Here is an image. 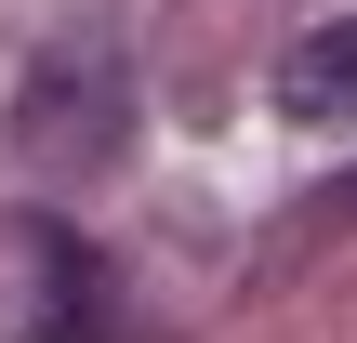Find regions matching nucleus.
Wrapping results in <instances>:
<instances>
[{"instance_id":"obj_1","label":"nucleus","mask_w":357,"mask_h":343,"mask_svg":"<svg viewBox=\"0 0 357 343\" xmlns=\"http://www.w3.org/2000/svg\"><path fill=\"white\" fill-rule=\"evenodd\" d=\"M13 145L40 172H106L132 145V53H119V26L40 40V66L13 79Z\"/></svg>"},{"instance_id":"obj_2","label":"nucleus","mask_w":357,"mask_h":343,"mask_svg":"<svg viewBox=\"0 0 357 343\" xmlns=\"http://www.w3.org/2000/svg\"><path fill=\"white\" fill-rule=\"evenodd\" d=\"M26 264H40L26 343H146V317L119 304V278H106V251L79 225H26Z\"/></svg>"},{"instance_id":"obj_3","label":"nucleus","mask_w":357,"mask_h":343,"mask_svg":"<svg viewBox=\"0 0 357 343\" xmlns=\"http://www.w3.org/2000/svg\"><path fill=\"white\" fill-rule=\"evenodd\" d=\"M278 106H291V119H357V13L305 26V40L278 53Z\"/></svg>"},{"instance_id":"obj_4","label":"nucleus","mask_w":357,"mask_h":343,"mask_svg":"<svg viewBox=\"0 0 357 343\" xmlns=\"http://www.w3.org/2000/svg\"><path fill=\"white\" fill-rule=\"evenodd\" d=\"M318 225H357V172H344V185H331V198H318Z\"/></svg>"}]
</instances>
